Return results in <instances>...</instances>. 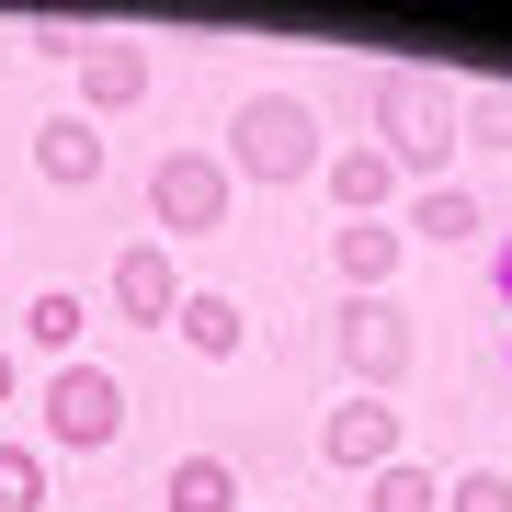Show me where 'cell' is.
I'll use <instances>...</instances> for the list:
<instances>
[{"instance_id":"6da1fadb","label":"cell","mask_w":512,"mask_h":512,"mask_svg":"<svg viewBox=\"0 0 512 512\" xmlns=\"http://www.w3.org/2000/svg\"><path fill=\"white\" fill-rule=\"evenodd\" d=\"M217 160H228V183H319V171H330V148H319V114L308 103H296V92H251V103H239L228 114V148H217Z\"/></svg>"},{"instance_id":"7a4b0ae2","label":"cell","mask_w":512,"mask_h":512,"mask_svg":"<svg viewBox=\"0 0 512 512\" xmlns=\"http://www.w3.org/2000/svg\"><path fill=\"white\" fill-rule=\"evenodd\" d=\"M330 353H342L353 399H399L410 365H421V330H410L399 296H342V330H330Z\"/></svg>"},{"instance_id":"3957f363","label":"cell","mask_w":512,"mask_h":512,"mask_svg":"<svg viewBox=\"0 0 512 512\" xmlns=\"http://www.w3.org/2000/svg\"><path fill=\"white\" fill-rule=\"evenodd\" d=\"M376 126H387V160L399 171H444L467 103L444 92V80H421V69H376Z\"/></svg>"},{"instance_id":"277c9868","label":"cell","mask_w":512,"mask_h":512,"mask_svg":"<svg viewBox=\"0 0 512 512\" xmlns=\"http://www.w3.org/2000/svg\"><path fill=\"white\" fill-rule=\"evenodd\" d=\"M228 205H239V183H228L217 148H171V160L148 171V217L183 228V239H217V228H228Z\"/></svg>"},{"instance_id":"5b68a950","label":"cell","mask_w":512,"mask_h":512,"mask_svg":"<svg viewBox=\"0 0 512 512\" xmlns=\"http://www.w3.org/2000/svg\"><path fill=\"white\" fill-rule=\"evenodd\" d=\"M114 433H126V387H114L103 365H57V376H46V444L103 456Z\"/></svg>"},{"instance_id":"8992f818","label":"cell","mask_w":512,"mask_h":512,"mask_svg":"<svg viewBox=\"0 0 512 512\" xmlns=\"http://www.w3.org/2000/svg\"><path fill=\"white\" fill-rule=\"evenodd\" d=\"M319 456H330V467H353V478L399 467V399H342V410L319 421Z\"/></svg>"},{"instance_id":"52a82bcc","label":"cell","mask_w":512,"mask_h":512,"mask_svg":"<svg viewBox=\"0 0 512 512\" xmlns=\"http://www.w3.org/2000/svg\"><path fill=\"white\" fill-rule=\"evenodd\" d=\"M114 308H126L137 330H171V319H183V274H171V251H160V239L114 251Z\"/></svg>"},{"instance_id":"ba28073f","label":"cell","mask_w":512,"mask_h":512,"mask_svg":"<svg viewBox=\"0 0 512 512\" xmlns=\"http://www.w3.org/2000/svg\"><path fill=\"white\" fill-rule=\"evenodd\" d=\"M399 239H410V228H387V217H342V228H330L342 296H387V285H399Z\"/></svg>"},{"instance_id":"9c48e42d","label":"cell","mask_w":512,"mask_h":512,"mask_svg":"<svg viewBox=\"0 0 512 512\" xmlns=\"http://www.w3.org/2000/svg\"><path fill=\"white\" fill-rule=\"evenodd\" d=\"M126 103H148V46H126V35H92V57H80V114H126Z\"/></svg>"},{"instance_id":"30bf717a","label":"cell","mask_w":512,"mask_h":512,"mask_svg":"<svg viewBox=\"0 0 512 512\" xmlns=\"http://www.w3.org/2000/svg\"><path fill=\"white\" fill-rule=\"evenodd\" d=\"M35 171H46L57 194L103 183V126H92V114H46V126H35Z\"/></svg>"},{"instance_id":"8fae6325","label":"cell","mask_w":512,"mask_h":512,"mask_svg":"<svg viewBox=\"0 0 512 512\" xmlns=\"http://www.w3.org/2000/svg\"><path fill=\"white\" fill-rule=\"evenodd\" d=\"M330 194H342V217H376L387 194H399V160H387V148L365 137V148H330V171H319Z\"/></svg>"},{"instance_id":"7c38bea8","label":"cell","mask_w":512,"mask_h":512,"mask_svg":"<svg viewBox=\"0 0 512 512\" xmlns=\"http://www.w3.org/2000/svg\"><path fill=\"white\" fill-rule=\"evenodd\" d=\"M478 228H490V205H478L467 183H421V194H410V239H444V251H467Z\"/></svg>"},{"instance_id":"4fadbf2b","label":"cell","mask_w":512,"mask_h":512,"mask_svg":"<svg viewBox=\"0 0 512 512\" xmlns=\"http://www.w3.org/2000/svg\"><path fill=\"white\" fill-rule=\"evenodd\" d=\"M160 512H239V478H228V456H171V478H160Z\"/></svg>"},{"instance_id":"5bb4252c","label":"cell","mask_w":512,"mask_h":512,"mask_svg":"<svg viewBox=\"0 0 512 512\" xmlns=\"http://www.w3.org/2000/svg\"><path fill=\"white\" fill-rule=\"evenodd\" d=\"M171 330H183L194 353H239V342H251V319H239V296H217V285H194V296H183V319H171Z\"/></svg>"},{"instance_id":"9a60e30c","label":"cell","mask_w":512,"mask_h":512,"mask_svg":"<svg viewBox=\"0 0 512 512\" xmlns=\"http://www.w3.org/2000/svg\"><path fill=\"white\" fill-rule=\"evenodd\" d=\"M365 512H444V478L399 456V467H376V478H365Z\"/></svg>"},{"instance_id":"2e32d148","label":"cell","mask_w":512,"mask_h":512,"mask_svg":"<svg viewBox=\"0 0 512 512\" xmlns=\"http://www.w3.org/2000/svg\"><path fill=\"white\" fill-rule=\"evenodd\" d=\"M80 319H92V308H80V296H69V285H46V296H35V308H23V330H35V342L57 353V365H80Z\"/></svg>"},{"instance_id":"e0dca14e","label":"cell","mask_w":512,"mask_h":512,"mask_svg":"<svg viewBox=\"0 0 512 512\" xmlns=\"http://www.w3.org/2000/svg\"><path fill=\"white\" fill-rule=\"evenodd\" d=\"M0 512H46V444H0Z\"/></svg>"},{"instance_id":"ac0fdd59","label":"cell","mask_w":512,"mask_h":512,"mask_svg":"<svg viewBox=\"0 0 512 512\" xmlns=\"http://www.w3.org/2000/svg\"><path fill=\"white\" fill-rule=\"evenodd\" d=\"M444 512H512V478L501 467H456L444 478Z\"/></svg>"},{"instance_id":"d6986e66","label":"cell","mask_w":512,"mask_h":512,"mask_svg":"<svg viewBox=\"0 0 512 512\" xmlns=\"http://www.w3.org/2000/svg\"><path fill=\"white\" fill-rule=\"evenodd\" d=\"M467 137L478 148H512V92H467Z\"/></svg>"},{"instance_id":"ffe728a7","label":"cell","mask_w":512,"mask_h":512,"mask_svg":"<svg viewBox=\"0 0 512 512\" xmlns=\"http://www.w3.org/2000/svg\"><path fill=\"white\" fill-rule=\"evenodd\" d=\"M12 387H23V365H12V353H0V410H12Z\"/></svg>"},{"instance_id":"44dd1931","label":"cell","mask_w":512,"mask_h":512,"mask_svg":"<svg viewBox=\"0 0 512 512\" xmlns=\"http://www.w3.org/2000/svg\"><path fill=\"white\" fill-rule=\"evenodd\" d=\"M501 308H512V239H501Z\"/></svg>"}]
</instances>
